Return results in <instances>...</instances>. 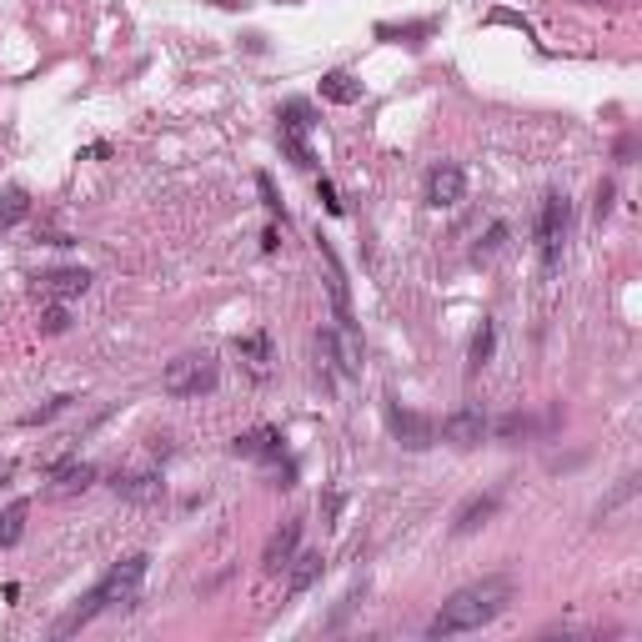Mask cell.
Here are the masks:
<instances>
[{
  "instance_id": "83f0119b",
  "label": "cell",
  "mask_w": 642,
  "mask_h": 642,
  "mask_svg": "<svg viewBox=\"0 0 642 642\" xmlns=\"http://www.w3.org/2000/svg\"><path fill=\"white\" fill-rule=\"evenodd\" d=\"M487 26H517L522 36H532V26H527L522 16H512V11H492V16H487Z\"/></svg>"
},
{
  "instance_id": "3957f363",
  "label": "cell",
  "mask_w": 642,
  "mask_h": 642,
  "mask_svg": "<svg viewBox=\"0 0 642 642\" xmlns=\"http://www.w3.org/2000/svg\"><path fill=\"white\" fill-rule=\"evenodd\" d=\"M567 236H572V201H567V191H547L537 206V256L547 271H557Z\"/></svg>"
},
{
  "instance_id": "ba28073f",
  "label": "cell",
  "mask_w": 642,
  "mask_h": 642,
  "mask_svg": "<svg viewBox=\"0 0 642 642\" xmlns=\"http://www.w3.org/2000/svg\"><path fill=\"white\" fill-rule=\"evenodd\" d=\"M492 432V422H487V412L477 407V402H467V407H457L442 427H437V437H447L452 447H477L482 437Z\"/></svg>"
},
{
  "instance_id": "603a6c76",
  "label": "cell",
  "mask_w": 642,
  "mask_h": 642,
  "mask_svg": "<svg viewBox=\"0 0 642 642\" xmlns=\"http://www.w3.org/2000/svg\"><path fill=\"white\" fill-rule=\"evenodd\" d=\"M66 327H71V311H66V301H51V306H46V332H51V337H61Z\"/></svg>"
},
{
  "instance_id": "4fadbf2b",
  "label": "cell",
  "mask_w": 642,
  "mask_h": 642,
  "mask_svg": "<svg viewBox=\"0 0 642 642\" xmlns=\"http://www.w3.org/2000/svg\"><path fill=\"white\" fill-rule=\"evenodd\" d=\"M497 492H477V497H467L462 507H457V517H452V532L457 537H467V532H477V527H487L492 522V512H497Z\"/></svg>"
},
{
  "instance_id": "44dd1931",
  "label": "cell",
  "mask_w": 642,
  "mask_h": 642,
  "mask_svg": "<svg viewBox=\"0 0 642 642\" xmlns=\"http://www.w3.org/2000/svg\"><path fill=\"white\" fill-rule=\"evenodd\" d=\"M111 487H116L121 497H131V502H156V497H161V477H151V472H146V477H116Z\"/></svg>"
},
{
  "instance_id": "6da1fadb",
  "label": "cell",
  "mask_w": 642,
  "mask_h": 642,
  "mask_svg": "<svg viewBox=\"0 0 642 642\" xmlns=\"http://www.w3.org/2000/svg\"><path fill=\"white\" fill-rule=\"evenodd\" d=\"M512 592H517V582H512L507 572H492V577H482V582L457 587V592L442 602V612L427 622V637H462V632H477V627L497 622V617L507 612Z\"/></svg>"
},
{
  "instance_id": "f1b7e54d",
  "label": "cell",
  "mask_w": 642,
  "mask_h": 642,
  "mask_svg": "<svg viewBox=\"0 0 642 642\" xmlns=\"http://www.w3.org/2000/svg\"><path fill=\"white\" fill-rule=\"evenodd\" d=\"M592 6H597V0H592Z\"/></svg>"
},
{
  "instance_id": "d6986e66",
  "label": "cell",
  "mask_w": 642,
  "mask_h": 642,
  "mask_svg": "<svg viewBox=\"0 0 642 642\" xmlns=\"http://www.w3.org/2000/svg\"><path fill=\"white\" fill-rule=\"evenodd\" d=\"M51 477H56L61 492H76V487H91V482H96V467H91V462H56Z\"/></svg>"
},
{
  "instance_id": "7402d4cb",
  "label": "cell",
  "mask_w": 642,
  "mask_h": 642,
  "mask_svg": "<svg viewBox=\"0 0 642 642\" xmlns=\"http://www.w3.org/2000/svg\"><path fill=\"white\" fill-rule=\"evenodd\" d=\"M31 216V196L21 191V186H11L6 196H0V231H11L16 221H26Z\"/></svg>"
},
{
  "instance_id": "8992f818",
  "label": "cell",
  "mask_w": 642,
  "mask_h": 642,
  "mask_svg": "<svg viewBox=\"0 0 642 642\" xmlns=\"http://www.w3.org/2000/svg\"><path fill=\"white\" fill-rule=\"evenodd\" d=\"M387 427H392V437H397L407 452H427V447L437 442V422L422 417V412H412V407H402L397 397H387Z\"/></svg>"
},
{
  "instance_id": "7a4b0ae2",
  "label": "cell",
  "mask_w": 642,
  "mask_h": 642,
  "mask_svg": "<svg viewBox=\"0 0 642 642\" xmlns=\"http://www.w3.org/2000/svg\"><path fill=\"white\" fill-rule=\"evenodd\" d=\"M146 572H151V557L146 552H131V557H121L61 622H56V637H66V632H76V627H86V622H96L101 612H111V607H131L136 597H141V582H146Z\"/></svg>"
},
{
  "instance_id": "5b68a950",
  "label": "cell",
  "mask_w": 642,
  "mask_h": 642,
  "mask_svg": "<svg viewBox=\"0 0 642 642\" xmlns=\"http://www.w3.org/2000/svg\"><path fill=\"white\" fill-rule=\"evenodd\" d=\"M216 382H221V367H216L211 352H186V357H176V362L161 372V387H166L171 397H211Z\"/></svg>"
},
{
  "instance_id": "ffe728a7",
  "label": "cell",
  "mask_w": 642,
  "mask_h": 642,
  "mask_svg": "<svg viewBox=\"0 0 642 642\" xmlns=\"http://www.w3.org/2000/svg\"><path fill=\"white\" fill-rule=\"evenodd\" d=\"M507 236H512V226H507V221H492V226H487V236H477L472 261H477V266H487V261H492L502 246H507Z\"/></svg>"
},
{
  "instance_id": "9a60e30c",
  "label": "cell",
  "mask_w": 642,
  "mask_h": 642,
  "mask_svg": "<svg viewBox=\"0 0 642 642\" xmlns=\"http://www.w3.org/2000/svg\"><path fill=\"white\" fill-rule=\"evenodd\" d=\"M26 517H31V502L26 497H16L6 512H0V547H16L26 537Z\"/></svg>"
},
{
  "instance_id": "2e32d148",
  "label": "cell",
  "mask_w": 642,
  "mask_h": 642,
  "mask_svg": "<svg viewBox=\"0 0 642 642\" xmlns=\"http://www.w3.org/2000/svg\"><path fill=\"white\" fill-rule=\"evenodd\" d=\"M497 352V321H482L477 337H472V352H467V372H482Z\"/></svg>"
},
{
  "instance_id": "277c9868",
  "label": "cell",
  "mask_w": 642,
  "mask_h": 642,
  "mask_svg": "<svg viewBox=\"0 0 642 642\" xmlns=\"http://www.w3.org/2000/svg\"><path fill=\"white\" fill-rule=\"evenodd\" d=\"M276 131H281V151L301 166V171H316V151H311V126H316V106L311 101H301V96H291V101H281V111H276Z\"/></svg>"
},
{
  "instance_id": "484cf974",
  "label": "cell",
  "mask_w": 642,
  "mask_h": 642,
  "mask_svg": "<svg viewBox=\"0 0 642 642\" xmlns=\"http://www.w3.org/2000/svg\"><path fill=\"white\" fill-rule=\"evenodd\" d=\"M256 191H261V201H266V211H271V216H281V221H286V211H281V201H276V186H271V176H266V171H261V176H256Z\"/></svg>"
},
{
  "instance_id": "4316f807",
  "label": "cell",
  "mask_w": 642,
  "mask_h": 642,
  "mask_svg": "<svg viewBox=\"0 0 642 642\" xmlns=\"http://www.w3.org/2000/svg\"><path fill=\"white\" fill-rule=\"evenodd\" d=\"M612 196H617V191H612V181H602V186H597V206H592V216H597V226H602V221L612 216Z\"/></svg>"
},
{
  "instance_id": "ac0fdd59",
  "label": "cell",
  "mask_w": 642,
  "mask_h": 642,
  "mask_svg": "<svg viewBox=\"0 0 642 642\" xmlns=\"http://www.w3.org/2000/svg\"><path fill=\"white\" fill-rule=\"evenodd\" d=\"M236 352L251 362L256 377H266V362H271V337L266 332H251V337H236Z\"/></svg>"
},
{
  "instance_id": "9c48e42d",
  "label": "cell",
  "mask_w": 642,
  "mask_h": 642,
  "mask_svg": "<svg viewBox=\"0 0 642 642\" xmlns=\"http://www.w3.org/2000/svg\"><path fill=\"white\" fill-rule=\"evenodd\" d=\"M231 452L246 457V462H281L286 457V437H281V427H251V432H241L231 442Z\"/></svg>"
},
{
  "instance_id": "e0dca14e",
  "label": "cell",
  "mask_w": 642,
  "mask_h": 642,
  "mask_svg": "<svg viewBox=\"0 0 642 642\" xmlns=\"http://www.w3.org/2000/svg\"><path fill=\"white\" fill-rule=\"evenodd\" d=\"M432 31H437V21H412V26H392V21H382V26H377V36H382V41H397V46H402V41H407V46H422Z\"/></svg>"
},
{
  "instance_id": "8fae6325",
  "label": "cell",
  "mask_w": 642,
  "mask_h": 642,
  "mask_svg": "<svg viewBox=\"0 0 642 642\" xmlns=\"http://www.w3.org/2000/svg\"><path fill=\"white\" fill-rule=\"evenodd\" d=\"M91 271L86 266H66V271H46L41 276V296H51V301H71V296H86L91 291Z\"/></svg>"
},
{
  "instance_id": "5bb4252c",
  "label": "cell",
  "mask_w": 642,
  "mask_h": 642,
  "mask_svg": "<svg viewBox=\"0 0 642 642\" xmlns=\"http://www.w3.org/2000/svg\"><path fill=\"white\" fill-rule=\"evenodd\" d=\"M321 101L357 106V101H362V81H357L352 71H327V76H321Z\"/></svg>"
},
{
  "instance_id": "d4e9b609",
  "label": "cell",
  "mask_w": 642,
  "mask_h": 642,
  "mask_svg": "<svg viewBox=\"0 0 642 642\" xmlns=\"http://www.w3.org/2000/svg\"><path fill=\"white\" fill-rule=\"evenodd\" d=\"M316 196H321V206H327V216H342V211H347V206L337 201V186H332L327 176H321V181H316Z\"/></svg>"
},
{
  "instance_id": "7c38bea8",
  "label": "cell",
  "mask_w": 642,
  "mask_h": 642,
  "mask_svg": "<svg viewBox=\"0 0 642 642\" xmlns=\"http://www.w3.org/2000/svg\"><path fill=\"white\" fill-rule=\"evenodd\" d=\"M321 572H327V557H321V552H301V547H296V557L286 562V597H301L311 582H321Z\"/></svg>"
},
{
  "instance_id": "52a82bcc",
  "label": "cell",
  "mask_w": 642,
  "mask_h": 642,
  "mask_svg": "<svg viewBox=\"0 0 642 642\" xmlns=\"http://www.w3.org/2000/svg\"><path fill=\"white\" fill-rule=\"evenodd\" d=\"M462 196H467V176H462V166L442 161V166H432V171H427V206H432V211H452V206H462Z\"/></svg>"
},
{
  "instance_id": "30bf717a",
  "label": "cell",
  "mask_w": 642,
  "mask_h": 642,
  "mask_svg": "<svg viewBox=\"0 0 642 642\" xmlns=\"http://www.w3.org/2000/svg\"><path fill=\"white\" fill-rule=\"evenodd\" d=\"M296 547H301V517H291V522H281L276 532H271V542H266V552H261V567L276 577V572H286V562L296 557Z\"/></svg>"
},
{
  "instance_id": "cb8c5ba5",
  "label": "cell",
  "mask_w": 642,
  "mask_h": 642,
  "mask_svg": "<svg viewBox=\"0 0 642 642\" xmlns=\"http://www.w3.org/2000/svg\"><path fill=\"white\" fill-rule=\"evenodd\" d=\"M71 407V397H51L46 407H36V412H26V427H41V422H51L56 412H66Z\"/></svg>"
}]
</instances>
